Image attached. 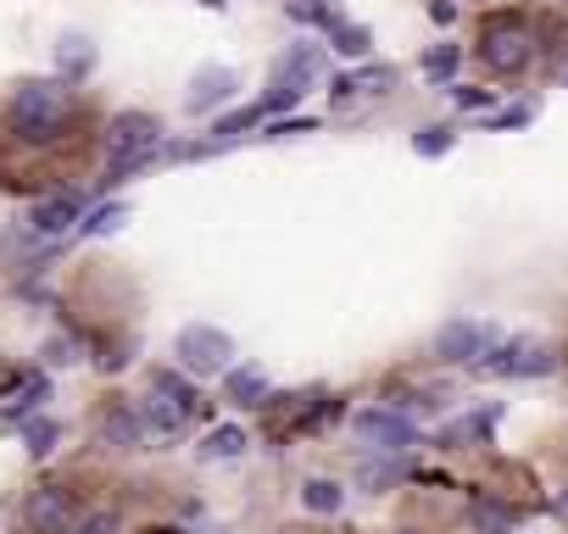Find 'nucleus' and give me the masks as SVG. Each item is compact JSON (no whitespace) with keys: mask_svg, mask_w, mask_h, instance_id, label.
I'll use <instances>...</instances> for the list:
<instances>
[{"mask_svg":"<svg viewBox=\"0 0 568 534\" xmlns=\"http://www.w3.org/2000/svg\"><path fill=\"white\" fill-rule=\"evenodd\" d=\"M452 96H457V107H491V89H452Z\"/></svg>","mask_w":568,"mask_h":534,"instance_id":"obj_32","label":"nucleus"},{"mask_svg":"<svg viewBox=\"0 0 568 534\" xmlns=\"http://www.w3.org/2000/svg\"><path fill=\"white\" fill-rule=\"evenodd\" d=\"M485 340H491V329L474 323V318H452L441 334H435V356L441 363H468V356L485 351Z\"/></svg>","mask_w":568,"mask_h":534,"instance_id":"obj_10","label":"nucleus"},{"mask_svg":"<svg viewBox=\"0 0 568 534\" xmlns=\"http://www.w3.org/2000/svg\"><path fill=\"white\" fill-rule=\"evenodd\" d=\"M196 452H201V463H234V457L252 452V434L240 429V423H223V429H212V434L196 445Z\"/></svg>","mask_w":568,"mask_h":534,"instance_id":"obj_15","label":"nucleus"},{"mask_svg":"<svg viewBox=\"0 0 568 534\" xmlns=\"http://www.w3.org/2000/svg\"><path fill=\"white\" fill-rule=\"evenodd\" d=\"M56 67H62V78L73 84V78H85V73L96 67V51H90L85 40H62V51H56Z\"/></svg>","mask_w":568,"mask_h":534,"instance_id":"obj_21","label":"nucleus"},{"mask_svg":"<svg viewBox=\"0 0 568 534\" xmlns=\"http://www.w3.org/2000/svg\"><path fill=\"white\" fill-rule=\"evenodd\" d=\"M123 218H129V207H123V201H112V207L90 212V218H85V229H78V234H118V229H123Z\"/></svg>","mask_w":568,"mask_h":534,"instance_id":"obj_24","label":"nucleus"},{"mask_svg":"<svg viewBox=\"0 0 568 534\" xmlns=\"http://www.w3.org/2000/svg\"><path fill=\"white\" fill-rule=\"evenodd\" d=\"M51 396V385H45V374H29L23 385H18V407H7V423H29V412L40 407Z\"/></svg>","mask_w":568,"mask_h":534,"instance_id":"obj_22","label":"nucleus"},{"mask_svg":"<svg viewBox=\"0 0 568 534\" xmlns=\"http://www.w3.org/2000/svg\"><path fill=\"white\" fill-rule=\"evenodd\" d=\"M330 45H335L341 56H368V51H374V34H368L363 23H346V18H335V29H330Z\"/></svg>","mask_w":568,"mask_h":534,"instance_id":"obj_20","label":"nucleus"},{"mask_svg":"<svg viewBox=\"0 0 568 534\" xmlns=\"http://www.w3.org/2000/svg\"><path fill=\"white\" fill-rule=\"evenodd\" d=\"M323 78V51L318 45H290V56L274 73V89H290V96H307V89Z\"/></svg>","mask_w":568,"mask_h":534,"instance_id":"obj_11","label":"nucleus"},{"mask_svg":"<svg viewBox=\"0 0 568 534\" xmlns=\"http://www.w3.org/2000/svg\"><path fill=\"white\" fill-rule=\"evenodd\" d=\"M145 418L134 412V407H107L101 412V440L107 445H118V452H140V445H145Z\"/></svg>","mask_w":568,"mask_h":534,"instance_id":"obj_13","label":"nucleus"},{"mask_svg":"<svg viewBox=\"0 0 568 534\" xmlns=\"http://www.w3.org/2000/svg\"><path fill=\"white\" fill-rule=\"evenodd\" d=\"M290 18H296V23H312V29H323V34L335 29V12L318 7V0H290Z\"/></svg>","mask_w":568,"mask_h":534,"instance_id":"obj_26","label":"nucleus"},{"mask_svg":"<svg viewBox=\"0 0 568 534\" xmlns=\"http://www.w3.org/2000/svg\"><path fill=\"white\" fill-rule=\"evenodd\" d=\"M45 363H51V368L78 363V340H51V345H45Z\"/></svg>","mask_w":568,"mask_h":534,"instance_id":"obj_29","label":"nucleus"},{"mask_svg":"<svg viewBox=\"0 0 568 534\" xmlns=\"http://www.w3.org/2000/svg\"><path fill=\"white\" fill-rule=\"evenodd\" d=\"M162 145V123L151 112H118L112 129H107V151L112 162H129V156H156Z\"/></svg>","mask_w":568,"mask_h":534,"instance_id":"obj_7","label":"nucleus"},{"mask_svg":"<svg viewBox=\"0 0 568 534\" xmlns=\"http://www.w3.org/2000/svg\"><path fill=\"white\" fill-rule=\"evenodd\" d=\"M140 418H145V429H151L156 440H174V434H185V429H190V418H196V390H190L174 368H156V374H151V396H145Z\"/></svg>","mask_w":568,"mask_h":534,"instance_id":"obj_2","label":"nucleus"},{"mask_svg":"<svg viewBox=\"0 0 568 534\" xmlns=\"http://www.w3.org/2000/svg\"><path fill=\"white\" fill-rule=\"evenodd\" d=\"M352 429H357V440L368 445V452H408V445H419V429H413V418H401L396 407H363L357 418H352Z\"/></svg>","mask_w":568,"mask_h":534,"instance_id":"obj_5","label":"nucleus"},{"mask_svg":"<svg viewBox=\"0 0 568 534\" xmlns=\"http://www.w3.org/2000/svg\"><path fill=\"white\" fill-rule=\"evenodd\" d=\"M390 84H396L390 67H363V73H357V89H390Z\"/></svg>","mask_w":568,"mask_h":534,"instance_id":"obj_30","label":"nucleus"},{"mask_svg":"<svg viewBox=\"0 0 568 534\" xmlns=\"http://www.w3.org/2000/svg\"><path fill=\"white\" fill-rule=\"evenodd\" d=\"M78 218H85V196H51L29 212V229L34 234H67Z\"/></svg>","mask_w":568,"mask_h":534,"instance_id":"obj_12","label":"nucleus"},{"mask_svg":"<svg viewBox=\"0 0 568 534\" xmlns=\"http://www.w3.org/2000/svg\"><path fill=\"white\" fill-rule=\"evenodd\" d=\"M457 62H463V51H457V45H435V51L424 56V78H435V84H446V78L457 73Z\"/></svg>","mask_w":568,"mask_h":534,"instance_id":"obj_23","label":"nucleus"},{"mask_svg":"<svg viewBox=\"0 0 568 534\" xmlns=\"http://www.w3.org/2000/svg\"><path fill=\"white\" fill-rule=\"evenodd\" d=\"M73 118V84L67 78H29L18 89V101H12V129L34 145L56 140Z\"/></svg>","mask_w":568,"mask_h":534,"instance_id":"obj_1","label":"nucleus"},{"mask_svg":"<svg viewBox=\"0 0 568 534\" xmlns=\"http://www.w3.org/2000/svg\"><path fill=\"white\" fill-rule=\"evenodd\" d=\"M452 140H457V134H452L446 123H435V129H419V134H413V151H419V156H446Z\"/></svg>","mask_w":568,"mask_h":534,"instance_id":"obj_25","label":"nucleus"},{"mask_svg":"<svg viewBox=\"0 0 568 534\" xmlns=\"http://www.w3.org/2000/svg\"><path fill=\"white\" fill-rule=\"evenodd\" d=\"M535 56V34L519 23V18H491L479 34V62L491 73H524Z\"/></svg>","mask_w":568,"mask_h":534,"instance_id":"obj_4","label":"nucleus"},{"mask_svg":"<svg viewBox=\"0 0 568 534\" xmlns=\"http://www.w3.org/2000/svg\"><path fill=\"white\" fill-rule=\"evenodd\" d=\"M401 479H408V463H401L396 452H374V457L357 463V485H363L368 496H379V490H390V485H401Z\"/></svg>","mask_w":568,"mask_h":534,"instance_id":"obj_14","label":"nucleus"},{"mask_svg":"<svg viewBox=\"0 0 568 534\" xmlns=\"http://www.w3.org/2000/svg\"><path fill=\"white\" fill-rule=\"evenodd\" d=\"M240 89V73L234 67H201L190 78V96H185V112H218L229 96Z\"/></svg>","mask_w":568,"mask_h":534,"instance_id":"obj_9","label":"nucleus"},{"mask_svg":"<svg viewBox=\"0 0 568 534\" xmlns=\"http://www.w3.org/2000/svg\"><path fill=\"white\" fill-rule=\"evenodd\" d=\"M56 440H62V423H56V418H29V423H23V445H29V457H51V452H56Z\"/></svg>","mask_w":568,"mask_h":534,"instance_id":"obj_19","label":"nucleus"},{"mask_svg":"<svg viewBox=\"0 0 568 534\" xmlns=\"http://www.w3.org/2000/svg\"><path fill=\"white\" fill-rule=\"evenodd\" d=\"M268 112H263V101L257 107H240V112H229V118H218V129H212V140L218 145H229V140H240V134H252L257 123H263Z\"/></svg>","mask_w":568,"mask_h":534,"instance_id":"obj_18","label":"nucleus"},{"mask_svg":"<svg viewBox=\"0 0 568 534\" xmlns=\"http://www.w3.org/2000/svg\"><path fill=\"white\" fill-rule=\"evenodd\" d=\"M223 390L234 407H263L268 401V374L263 368H229L223 374Z\"/></svg>","mask_w":568,"mask_h":534,"instance_id":"obj_16","label":"nucleus"},{"mask_svg":"<svg viewBox=\"0 0 568 534\" xmlns=\"http://www.w3.org/2000/svg\"><path fill=\"white\" fill-rule=\"evenodd\" d=\"M174 356H179V368L190 379H223L229 374V356H234V340L218 323H190V329H179Z\"/></svg>","mask_w":568,"mask_h":534,"instance_id":"obj_3","label":"nucleus"},{"mask_svg":"<svg viewBox=\"0 0 568 534\" xmlns=\"http://www.w3.org/2000/svg\"><path fill=\"white\" fill-rule=\"evenodd\" d=\"M530 118H535L530 107H508V112H497V118H491V129H524Z\"/></svg>","mask_w":568,"mask_h":534,"instance_id":"obj_31","label":"nucleus"},{"mask_svg":"<svg viewBox=\"0 0 568 534\" xmlns=\"http://www.w3.org/2000/svg\"><path fill=\"white\" fill-rule=\"evenodd\" d=\"M67 534H118V512H85Z\"/></svg>","mask_w":568,"mask_h":534,"instance_id":"obj_28","label":"nucleus"},{"mask_svg":"<svg viewBox=\"0 0 568 534\" xmlns=\"http://www.w3.org/2000/svg\"><path fill=\"white\" fill-rule=\"evenodd\" d=\"M285 134H312V118H296V123H274L263 140H285Z\"/></svg>","mask_w":568,"mask_h":534,"instance_id":"obj_33","label":"nucleus"},{"mask_svg":"<svg viewBox=\"0 0 568 534\" xmlns=\"http://www.w3.org/2000/svg\"><path fill=\"white\" fill-rule=\"evenodd\" d=\"M474 523H479L485 534H508V529H513V512H508V507H491V501H479V507H474Z\"/></svg>","mask_w":568,"mask_h":534,"instance_id":"obj_27","label":"nucleus"},{"mask_svg":"<svg viewBox=\"0 0 568 534\" xmlns=\"http://www.w3.org/2000/svg\"><path fill=\"white\" fill-rule=\"evenodd\" d=\"M301 501H307V512H341V507H346V490H341L335 479H307V485H301Z\"/></svg>","mask_w":568,"mask_h":534,"instance_id":"obj_17","label":"nucleus"},{"mask_svg":"<svg viewBox=\"0 0 568 534\" xmlns=\"http://www.w3.org/2000/svg\"><path fill=\"white\" fill-rule=\"evenodd\" d=\"M479 368H485V374H519V379H535V374H552V368H557V356H552L546 345H535V340H513V345H502L497 356H485Z\"/></svg>","mask_w":568,"mask_h":534,"instance_id":"obj_8","label":"nucleus"},{"mask_svg":"<svg viewBox=\"0 0 568 534\" xmlns=\"http://www.w3.org/2000/svg\"><path fill=\"white\" fill-rule=\"evenodd\" d=\"M78 518V501H73V490L67 485H40L29 501H23V529L29 534H67Z\"/></svg>","mask_w":568,"mask_h":534,"instance_id":"obj_6","label":"nucleus"}]
</instances>
